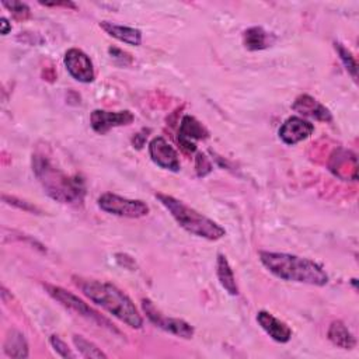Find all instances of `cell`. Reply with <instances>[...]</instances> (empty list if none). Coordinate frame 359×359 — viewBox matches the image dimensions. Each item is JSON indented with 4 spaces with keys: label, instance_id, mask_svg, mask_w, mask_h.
I'll return each mask as SVG.
<instances>
[{
    "label": "cell",
    "instance_id": "6da1fadb",
    "mask_svg": "<svg viewBox=\"0 0 359 359\" xmlns=\"http://www.w3.org/2000/svg\"><path fill=\"white\" fill-rule=\"evenodd\" d=\"M73 280L93 303L101 306L126 325L132 328H140L143 325L142 316L135 307V303L114 283L81 276H73Z\"/></svg>",
    "mask_w": 359,
    "mask_h": 359
},
{
    "label": "cell",
    "instance_id": "7a4b0ae2",
    "mask_svg": "<svg viewBox=\"0 0 359 359\" xmlns=\"http://www.w3.org/2000/svg\"><path fill=\"white\" fill-rule=\"evenodd\" d=\"M259 261L273 276L286 282L314 286H324L328 282V275L323 266L309 258L286 252L259 251Z\"/></svg>",
    "mask_w": 359,
    "mask_h": 359
},
{
    "label": "cell",
    "instance_id": "3957f363",
    "mask_svg": "<svg viewBox=\"0 0 359 359\" xmlns=\"http://www.w3.org/2000/svg\"><path fill=\"white\" fill-rule=\"evenodd\" d=\"M32 171L52 199L62 203L83 202L86 194L84 181L77 175H67L60 168L55 167L46 156H32Z\"/></svg>",
    "mask_w": 359,
    "mask_h": 359
},
{
    "label": "cell",
    "instance_id": "277c9868",
    "mask_svg": "<svg viewBox=\"0 0 359 359\" xmlns=\"http://www.w3.org/2000/svg\"><path fill=\"white\" fill-rule=\"evenodd\" d=\"M156 198L168 210L180 227H182L189 234L210 241H216L226 234V230L220 224L199 213L194 208H189L184 202L175 199L174 196L158 192L156 194Z\"/></svg>",
    "mask_w": 359,
    "mask_h": 359
},
{
    "label": "cell",
    "instance_id": "5b68a950",
    "mask_svg": "<svg viewBox=\"0 0 359 359\" xmlns=\"http://www.w3.org/2000/svg\"><path fill=\"white\" fill-rule=\"evenodd\" d=\"M43 287L46 289V292L55 299L57 300L62 306H65L66 309L72 310L73 313L87 318L88 321L94 323L95 325L98 327H102V328H107L109 331H112L114 334H121L115 327L114 324L104 316H101L97 310H94L93 307H90L84 300L79 299L76 294H73L72 292H67L66 289L60 287V286H55V285H43Z\"/></svg>",
    "mask_w": 359,
    "mask_h": 359
},
{
    "label": "cell",
    "instance_id": "8992f818",
    "mask_svg": "<svg viewBox=\"0 0 359 359\" xmlns=\"http://www.w3.org/2000/svg\"><path fill=\"white\" fill-rule=\"evenodd\" d=\"M98 206L107 213L130 219L143 217L149 213V206L146 202L140 199L123 198L111 192H105L98 198Z\"/></svg>",
    "mask_w": 359,
    "mask_h": 359
},
{
    "label": "cell",
    "instance_id": "52a82bcc",
    "mask_svg": "<svg viewBox=\"0 0 359 359\" xmlns=\"http://www.w3.org/2000/svg\"><path fill=\"white\" fill-rule=\"evenodd\" d=\"M142 309L146 317L158 328L172 335L189 339L194 337V327L181 318L164 316L150 299H142Z\"/></svg>",
    "mask_w": 359,
    "mask_h": 359
},
{
    "label": "cell",
    "instance_id": "ba28073f",
    "mask_svg": "<svg viewBox=\"0 0 359 359\" xmlns=\"http://www.w3.org/2000/svg\"><path fill=\"white\" fill-rule=\"evenodd\" d=\"M149 154L151 161L158 165L160 168L168 170V171H180L181 163L177 150L163 137L156 136L149 143Z\"/></svg>",
    "mask_w": 359,
    "mask_h": 359
},
{
    "label": "cell",
    "instance_id": "9c48e42d",
    "mask_svg": "<svg viewBox=\"0 0 359 359\" xmlns=\"http://www.w3.org/2000/svg\"><path fill=\"white\" fill-rule=\"evenodd\" d=\"M65 66L69 74L80 83H91L94 80L93 62L81 49L70 48L65 53Z\"/></svg>",
    "mask_w": 359,
    "mask_h": 359
},
{
    "label": "cell",
    "instance_id": "30bf717a",
    "mask_svg": "<svg viewBox=\"0 0 359 359\" xmlns=\"http://www.w3.org/2000/svg\"><path fill=\"white\" fill-rule=\"evenodd\" d=\"M135 121V115L128 111H104V109H94L90 115V123L94 132L104 135L109 129L116 126L129 125Z\"/></svg>",
    "mask_w": 359,
    "mask_h": 359
},
{
    "label": "cell",
    "instance_id": "8fae6325",
    "mask_svg": "<svg viewBox=\"0 0 359 359\" xmlns=\"http://www.w3.org/2000/svg\"><path fill=\"white\" fill-rule=\"evenodd\" d=\"M209 135L208 129L192 115H184L178 129V143L187 153L196 150V142L206 139Z\"/></svg>",
    "mask_w": 359,
    "mask_h": 359
},
{
    "label": "cell",
    "instance_id": "7c38bea8",
    "mask_svg": "<svg viewBox=\"0 0 359 359\" xmlns=\"http://www.w3.org/2000/svg\"><path fill=\"white\" fill-rule=\"evenodd\" d=\"M314 132V125L300 116H289L279 128L278 135L279 139L289 146H294L296 143L310 137Z\"/></svg>",
    "mask_w": 359,
    "mask_h": 359
},
{
    "label": "cell",
    "instance_id": "4fadbf2b",
    "mask_svg": "<svg viewBox=\"0 0 359 359\" xmlns=\"http://www.w3.org/2000/svg\"><path fill=\"white\" fill-rule=\"evenodd\" d=\"M330 171L341 178V180H352L355 181L358 178V160L356 154L346 149H337L331 154L330 163H328Z\"/></svg>",
    "mask_w": 359,
    "mask_h": 359
},
{
    "label": "cell",
    "instance_id": "5bb4252c",
    "mask_svg": "<svg viewBox=\"0 0 359 359\" xmlns=\"http://www.w3.org/2000/svg\"><path fill=\"white\" fill-rule=\"evenodd\" d=\"M257 321H258L259 327L276 342L286 344L292 338V330L289 328V325L286 323L278 320L269 311H265V310L258 311Z\"/></svg>",
    "mask_w": 359,
    "mask_h": 359
},
{
    "label": "cell",
    "instance_id": "9a60e30c",
    "mask_svg": "<svg viewBox=\"0 0 359 359\" xmlns=\"http://www.w3.org/2000/svg\"><path fill=\"white\" fill-rule=\"evenodd\" d=\"M292 109H294L296 112L317 119V121H323V122H330L332 119V115L330 112L328 108H325L323 104H320L316 98H313L309 94H302L299 95L294 102L292 104Z\"/></svg>",
    "mask_w": 359,
    "mask_h": 359
},
{
    "label": "cell",
    "instance_id": "2e32d148",
    "mask_svg": "<svg viewBox=\"0 0 359 359\" xmlns=\"http://www.w3.org/2000/svg\"><path fill=\"white\" fill-rule=\"evenodd\" d=\"M100 27L112 38L128 43V45H133L137 46L142 43V32L137 28L133 27H128V25H118L109 21H102L100 22Z\"/></svg>",
    "mask_w": 359,
    "mask_h": 359
},
{
    "label": "cell",
    "instance_id": "e0dca14e",
    "mask_svg": "<svg viewBox=\"0 0 359 359\" xmlns=\"http://www.w3.org/2000/svg\"><path fill=\"white\" fill-rule=\"evenodd\" d=\"M216 276L222 285V287L231 296L238 294V286L236 283L234 272L226 258L224 254H217L216 259Z\"/></svg>",
    "mask_w": 359,
    "mask_h": 359
},
{
    "label": "cell",
    "instance_id": "ac0fdd59",
    "mask_svg": "<svg viewBox=\"0 0 359 359\" xmlns=\"http://www.w3.org/2000/svg\"><path fill=\"white\" fill-rule=\"evenodd\" d=\"M327 335H328V339H330L334 345H337L338 348H342V349H352V348H355V345H356L355 337H353L352 332L348 330V327H346L342 321H339V320L332 321V323L330 324Z\"/></svg>",
    "mask_w": 359,
    "mask_h": 359
},
{
    "label": "cell",
    "instance_id": "d6986e66",
    "mask_svg": "<svg viewBox=\"0 0 359 359\" xmlns=\"http://www.w3.org/2000/svg\"><path fill=\"white\" fill-rule=\"evenodd\" d=\"M4 353L10 358H28V342L25 337L17 331H8L4 341Z\"/></svg>",
    "mask_w": 359,
    "mask_h": 359
},
{
    "label": "cell",
    "instance_id": "ffe728a7",
    "mask_svg": "<svg viewBox=\"0 0 359 359\" xmlns=\"http://www.w3.org/2000/svg\"><path fill=\"white\" fill-rule=\"evenodd\" d=\"M272 38L262 27H251L243 34V43L248 50H261L271 45Z\"/></svg>",
    "mask_w": 359,
    "mask_h": 359
},
{
    "label": "cell",
    "instance_id": "44dd1931",
    "mask_svg": "<svg viewBox=\"0 0 359 359\" xmlns=\"http://www.w3.org/2000/svg\"><path fill=\"white\" fill-rule=\"evenodd\" d=\"M73 344L76 346V349L80 352V355L83 358H91V359H105L107 355L91 341L86 339L83 335H73Z\"/></svg>",
    "mask_w": 359,
    "mask_h": 359
},
{
    "label": "cell",
    "instance_id": "7402d4cb",
    "mask_svg": "<svg viewBox=\"0 0 359 359\" xmlns=\"http://www.w3.org/2000/svg\"><path fill=\"white\" fill-rule=\"evenodd\" d=\"M334 48H335V50H337V53H338L341 62L344 63L346 72H348V73L351 74V77L356 81V80H358V63H356L353 55H352L351 50H349L348 48H345L341 42H337V41H335V42H334Z\"/></svg>",
    "mask_w": 359,
    "mask_h": 359
},
{
    "label": "cell",
    "instance_id": "603a6c76",
    "mask_svg": "<svg viewBox=\"0 0 359 359\" xmlns=\"http://www.w3.org/2000/svg\"><path fill=\"white\" fill-rule=\"evenodd\" d=\"M3 6L6 8H8L10 13L13 14V17H15L17 20H27L31 15L29 7L25 3H21V1H3Z\"/></svg>",
    "mask_w": 359,
    "mask_h": 359
},
{
    "label": "cell",
    "instance_id": "cb8c5ba5",
    "mask_svg": "<svg viewBox=\"0 0 359 359\" xmlns=\"http://www.w3.org/2000/svg\"><path fill=\"white\" fill-rule=\"evenodd\" d=\"M49 344H50V346L55 349V352H56L59 356H62V358H69V359L76 358V355L70 351V348L67 346V344H66L63 339H60L57 335H50Z\"/></svg>",
    "mask_w": 359,
    "mask_h": 359
},
{
    "label": "cell",
    "instance_id": "d4e9b609",
    "mask_svg": "<svg viewBox=\"0 0 359 359\" xmlns=\"http://www.w3.org/2000/svg\"><path fill=\"white\" fill-rule=\"evenodd\" d=\"M3 201L7 202V203H10V205H13V206H17V208H20V209H22V210H27V212H38V213L41 212L35 205H31V203H28V202H25V201H21V199L14 198V196L3 195Z\"/></svg>",
    "mask_w": 359,
    "mask_h": 359
},
{
    "label": "cell",
    "instance_id": "484cf974",
    "mask_svg": "<svg viewBox=\"0 0 359 359\" xmlns=\"http://www.w3.org/2000/svg\"><path fill=\"white\" fill-rule=\"evenodd\" d=\"M196 171L199 177H205L208 172L212 171V164L210 161L206 158L205 154L198 153L196 154Z\"/></svg>",
    "mask_w": 359,
    "mask_h": 359
},
{
    "label": "cell",
    "instance_id": "4316f807",
    "mask_svg": "<svg viewBox=\"0 0 359 359\" xmlns=\"http://www.w3.org/2000/svg\"><path fill=\"white\" fill-rule=\"evenodd\" d=\"M41 4L48 6V7H50V6H53V7L63 6V7H72V8H74V7H76V6H74L73 3H70V1H53V3H43V1H41Z\"/></svg>",
    "mask_w": 359,
    "mask_h": 359
},
{
    "label": "cell",
    "instance_id": "83f0119b",
    "mask_svg": "<svg viewBox=\"0 0 359 359\" xmlns=\"http://www.w3.org/2000/svg\"><path fill=\"white\" fill-rule=\"evenodd\" d=\"M0 25H1V34H3V35H7V34L11 31V24L8 22V20H7L6 17L1 18Z\"/></svg>",
    "mask_w": 359,
    "mask_h": 359
}]
</instances>
